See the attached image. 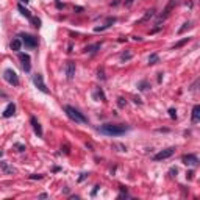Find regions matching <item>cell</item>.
Here are the masks:
<instances>
[{"mask_svg": "<svg viewBox=\"0 0 200 200\" xmlns=\"http://www.w3.org/2000/svg\"><path fill=\"white\" fill-rule=\"evenodd\" d=\"M181 161H183V164H186V166L196 167L197 164H199V158H197V155H192V153H189V155H183Z\"/></svg>", "mask_w": 200, "mask_h": 200, "instance_id": "obj_7", "label": "cell"}, {"mask_svg": "<svg viewBox=\"0 0 200 200\" xmlns=\"http://www.w3.org/2000/svg\"><path fill=\"white\" fill-rule=\"evenodd\" d=\"M191 28V22H184L183 24V27H181V28L180 30H178V34H181V33H184L186 30H189Z\"/></svg>", "mask_w": 200, "mask_h": 200, "instance_id": "obj_20", "label": "cell"}, {"mask_svg": "<svg viewBox=\"0 0 200 200\" xmlns=\"http://www.w3.org/2000/svg\"><path fill=\"white\" fill-rule=\"evenodd\" d=\"M188 41H189V38H184V39H181V41H178V42L177 44H174V45H172V49H180V47H183L186 42H188Z\"/></svg>", "mask_w": 200, "mask_h": 200, "instance_id": "obj_18", "label": "cell"}, {"mask_svg": "<svg viewBox=\"0 0 200 200\" xmlns=\"http://www.w3.org/2000/svg\"><path fill=\"white\" fill-rule=\"evenodd\" d=\"M97 189H99V186H95V188L92 189V194H91V196H95V194H97Z\"/></svg>", "mask_w": 200, "mask_h": 200, "instance_id": "obj_31", "label": "cell"}, {"mask_svg": "<svg viewBox=\"0 0 200 200\" xmlns=\"http://www.w3.org/2000/svg\"><path fill=\"white\" fill-rule=\"evenodd\" d=\"M138 88L141 89V91H146V89L149 88V83H147V80H142L139 85H138Z\"/></svg>", "mask_w": 200, "mask_h": 200, "instance_id": "obj_21", "label": "cell"}, {"mask_svg": "<svg viewBox=\"0 0 200 200\" xmlns=\"http://www.w3.org/2000/svg\"><path fill=\"white\" fill-rule=\"evenodd\" d=\"M132 57H133V55L130 53V52H127V53H122V55H120V59H122V61H128Z\"/></svg>", "mask_w": 200, "mask_h": 200, "instance_id": "obj_23", "label": "cell"}, {"mask_svg": "<svg viewBox=\"0 0 200 200\" xmlns=\"http://www.w3.org/2000/svg\"><path fill=\"white\" fill-rule=\"evenodd\" d=\"M192 175H194V174H192V172H188V174H186V177H188V178H189V180H191V178H192Z\"/></svg>", "mask_w": 200, "mask_h": 200, "instance_id": "obj_33", "label": "cell"}, {"mask_svg": "<svg viewBox=\"0 0 200 200\" xmlns=\"http://www.w3.org/2000/svg\"><path fill=\"white\" fill-rule=\"evenodd\" d=\"M174 152H175V149L174 147H169V149H164V150H161V152H158V153L153 156V160L155 161H161V160H167V158H170L172 155H174Z\"/></svg>", "mask_w": 200, "mask_h": 200, "instance_id": "obj_6", "label": "cell"}, {"mask_svg": "<svg viewBox=\"0 0 200 200\" xmlns=\"http://www.w3.org/2000/svg\"><path fill=\"white\" fill-rule=\"evenodd\" d=\"M30 123L33 125V130H34V133L38 135V138H42V127H41V123L38 122L36 117H30Z\"/></svg>", "mask_w": 200, "mask_h": 200, "instance_id": "obj_9", "label": "cell"}, {"mask_svg": "<svg viewBox=\"0 0 200 200\" xmlns=\"http://www.w3.org/2000/svg\"><path fill=\"white\" fill-rule=\"evenodd\" d=\"M19 38H22V44H25V47H28V49H34V47H38V38H34L33 34H28V33H20Z\"/></svg>", "mask_w": 200, "mask_h": 200, "instance_id": "obj_3", "label": "cell"}, {"mask_svg": "<svg viewBox=\"0 0 200 200\" xmlns=\"http://www.w3.org/2000/svg\"><path fill=\"white\" fill-rule=\"evenodd\" d=\"M153 13H155V10H149L147 13H146V16H144L139 22H146V20H149L150 17H153Z\"/></svg>", "mask_w": 200, "mask_h": 200, "instance_id": "obj_19", "label": "cell"}, {"mask_svg": "<svg viewBox=\"0 0 200 200\" xmlns=\"http://www.w3.org/2000/svg\"><path fill=\"white\" fill-rule=\"evenodd\" d=\"M100 47H102V44H94V45H88V47H85V52H89V53H94V52H97V50H100Z\"/></svg>", "mask_w": 200, "mask_h": 200, "instance_id": "obj_16", "label": "cell"}, {"mask_svg": "<svg viewBox=\"0 0 200 200\" xmlns=\"http://www.w3.org/2000/svg\"><path fill=\"white\" fill-rule=\"evenodd\" d=\"M97 94H99V97L102 99V102H106V97H105V94H103V91H102L100 88L97 89Z\"/></svg>", "mask_w": 200, "mask_h": 200, "instance_id": "obj_26", "label": "cell"}, {"mask_svg": "<svg viewBox=\"0 0 200 200\" xmlns=\"http://www.w3.org/2000/svg\"><path fill=\"white\" fill-rule=\"evenodd\" d=\"M16 147H17L20 152H24V150H25V147H24V146H20V144H16Z\"/></svg>", "mask_w": 200, "mask_h": 200, "instance_id": "obj_28", "label": "cell"}, {"mask_svg": "<svg viewBox=\"0 0 200 200\" xmlns=\"http://www.w3.org/2000/svg\"><path fill=\"white\" fill-rule=\"evenodd\" d=\"M169 116H170V119H177V109L169 108Z\"/></svg>", "mask_w": 200, "mask_h": 200, "instance_id": "obj_24", "label": "cell"}, {"mask_svg": "<svg viewBox=\"0 0 200 200\" xmlns=\"http://www.w3.org/2000/svg\"><path fill=\"white\" fill-rule=\"evenodd\" d=\"M200 119V105H196L192 108V123H197Z\"/></svg>", "mask_w": 200, "mask_h": 200, "instance_id": "obj_13", "label": "cell"}, {"mask_svg": "<svg viewBox=\"0 0 200 200\" xmlns=\"http://www.w3.org/2000/svg\"><path fill=\"white\" fill-rule=\"evenodd\" d=\"M17 10L20 11V14H22V16H25L27 19H31V17H33V16H31V13H30L28 10H27L24 5H17Z\"/></svg>", "mask_w": 200, "mask_h": 200, "instance_id": "obj_15", "label": "cell"}, {"mask_svg": "<svg viewBox=\"0 0 200 200\" xmlns=\"http://www.w3.org/2000/svg\"><path fill=\"white\" fill-rule=\"evenodd\" d=\"M30 178H31V180H36V178H38V180H41V178H42V175H31Z\"/></svg>", "mask_w": 200, "mask_h": 200, "instance_id": "obj_27", "label": "cell"}, {"mask_svg": "<svg viewBox=\"0 0 200 200\" xmlns=\"http://www.w3.org/2000/svg\"><path fill=\"white\" fill-rule=\"evenodd\" d=\"M64 111L67 114V117L71 120H74L75 123H88V117L83 114V113H80L77 108H74L71 105H66L64 106Z\"/></svg>", "mask_w": 200, "mask_h": 200, "instance_id": "obj_2", "label": "cell"}, {"mask_svg": "<svg viewBox=\"0 0 200 200\" xmlns=\"http://www.w3.org/2000/svg\"><path fill=\"white\" fill-rule=\"evenodd\" d=\"M130 130L128 125H116V123H105L99 128V132L108 136H120L123 133H127Z\"/></svg>", "mask_w": 200, "mask_h": 200, "instance_id": "obj_1", "label": "cell"}, {"mask_svg": "<svg viewBox=\"0 0 200 200\" xmlns=\"http://www.w3.org/2000/svg\"><path fill=\"white\" fill-rule=\"evenodd\" d=\"M64 69H66L67 80H72L74 75H75V63H74V61H67L66 66H64Z\"/></svg>", "mask_w": 200, "mask_h": 200, "instance_id": "obj_10", "label": "cell"}, {"mask_svg": "<svg viewBox=\"0 0 200 200\" xmlns=\"http://www.w3.org/2000/svg\"><path fill=\"white\" fill-rule=\"evenodd\" d=\"M14 113H16V105L14 103H8L6 105V108H5V111H3V117H11V116H14Z\"/></svg>", "mask_w": 200, "mask_h": 200, "instance_id": "obj_12", "label": "cell"}, {"mask_svg": "<svg viewBox=\"0 0 200 200\" xmlns=\"http://www.w3.org/2000/svg\"><path fill=\"white\" fill-rule=\"evenodd\" d=\"M33 83H34V86H36L41 92H44V94H49L50 92L49 88H47L45 83H44V77L41 74H34L33 75Z\"/></svg>", "mask_w": 200, "mask_h": 200, "instance_id": "obj_4", "label": "cell"}, {"mask_svg": "<svg viewBox=\"0 0 200 200\" xmlns=\"http://www.w3.org/2000/svg\"><path fill=\"white\" fill-rule=\"evenodd\" d=\"M158 61H160V57H158V53H152L149 57V64H156Z\"/></svg>", "mask_w": 200, "mask_h": 200, "instance_id": "obj_17", "label": "cell"}, {"mask_svg": "<svg viewBox=\"0 0 200 200\" xmlns=\"http://www.w3.org/2000/svg\"><path fill=\"white\" fill-rule=\"evenodd\" d=\"M30 20H31L33 27H36V28H39V27H41V19H38V17H31Z\"/></svg>", "mask_w": 200, "mask_h": 200, "instance_id": "obj_22", "label": "cell"}, {"mask_svg": "<svg viewBox=\"0 0 200 200\" xmlns=\"http://www.w3.org/2000/svg\"><path fill=\"white\" fill-rule=\"evenodd\" d=\"M85 178H86V174H81V177L78 178V181H83V180H85Z\"/></svg>", "mask_w": 200, "mask_h": 200, "instance_id": "obj_32", "label": "cell"}, {"mask_svg": "<svg viewBox=\"0 0 200 200\" xmlns=\"http://www.w3.org/2000/svg\"><path fill=\"white\" fill-rule=\"evenodd\" d=\"M19 59H20V64H22V69L25 72H30V69H31V63H30V55H27V53H19Z\"/></svg>", "mask_w": 200, "mask_h": 200, "instance_id": "obj_8", "label": "cell"}, {"mask_svg": "<svg viewBox=\"0 0 200 200\" xmlns=\"http://www.w3.org/2000/svg\"><path fill=\"white\" fill-rule=\"evenodd\" d=\"M20 47H22V41H20L19 38H14V39L11 41V50L19 52V50H20Z\"/></svg>", "mask_w": 200, "mask_h": 200, "instance_id": "obj_14", "label": "cell"}, {"mask_svg": "<svg viewBox=\"0 0 200 200\" xmlns=\"http://www.w3.org/2000/svg\"><path fill=\"white\" fill-rule=\"evenodd\" d=\"M3 78L8 81L11 86H19V77H17V74L13 71V69H6V71L3 72Z\"/></svg>", "mask_w": 200, "mask_h": 200, "instance_id": "obj_5", "label": "cell"}, {"mask_svg": "<svg viewBox=\"0 0 200 200\" xmlns=\"http://www.w3.org/2000/svg\"><path fill=\"white\" fill-rule=\"evenodd\" d=\"M47 197H49V196H47L45 192H42V194H39V199H47Z\"/></svg>", "mask_w": 200, "mask_h": 200, "instance_id": "obj_30", "label": "cell"}, {"mask_svg": "<svg viewBox=\"0 0 200 200\" xmlns=\"http://www.w3.org/2000/svg\"><path fill=\"white\" fill-rule=\"evenodd\" d=\"M177 5V0H169V3H167V6L164 8V11L160 14V20H163V19H166L169 14H170V11H172V8Z\"/></svg>", "mask_w": 200, "mask_h": 200, "instance_id": "obj_11", "label": "cell"}, {"mask_svg": "<svg viewBox=\"0 0 200 200\" xmlns=\"http://www.w3.org/2000/svg\"><path fill=\"white\" fill-rule=\"evenodd\" d=\"M163 81V74H158V83H161Z\"/></svg>", "mask_w": 200, "mask_h": 200, "instance_id": "obj_29", "label": "cell"}, {"mask_svg": "<svg viewBox=\"0 0 200 200\" xmlns=\"http://www.w3.org/2000/svg\"><path fill=\"white\" fill-rule=\"evenodd\" d=\"M117 105H119L120 108H123V106H125V105H127V102H125V99H123V97H119V99H117Z\"/></svg>", "mask_w": 200, "mask_h": 200, "instance_id": "obj_25", "label": "cell"}, {"mask_svg": "<svg viewBox=\"0 0 200 200\" xmlns=\"http://www.w3.org/2000/svg\"><path fill=\"white\" fill-rule=\"evenodd\" d=\"M20 2H22V3H28L30 0H20Z\"/></svg>", "mask_w": 200, "mask_h": 200, "instance_id": "obj_34", "label": "cell"}]
</instances>
